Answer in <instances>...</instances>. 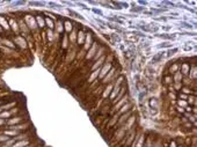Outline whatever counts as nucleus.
<instances>
[{"instance_id": "obj_49", "label": "nucleus", "mask_w": 197, "mask_h": 147, "mask_svg": "<svg viewBox=\"0 0 197 147\" xmlns=\"http://www.w3.org/2000/svg\"><path fill=\"white\" fill-rule=\"evenodd\" d=\"M165 147H167V145H165Z\"/></svg>"}, {"instance_id": "obj_48", "label": "nucleus", "mask_w": 197, "mask_h": 147, "mask_svg": "<svg viewBox=\"0 0 197 147\" xmlns=\"http://www.w3.org/2000/svg\"><path fill=\"white\" fill-rule=\"evenodd\" d=\"M178 147H183V145H180V146H178Z\"/></svg>"}, {"instance_id": "obj_27", "label": "nucleus", "mask_w": 197, "mask_h": 147, "mask_svg": "<svg viewBox=\"0 0 197 147\" xmlns=\"http://www.w3.org/2000/svg\"><path fill=\"white\" fill-rule=\"evenodd\" d=\"M173 46V44H170L169 42H164V43H161L160 45H158V48H167V49H170Z\"/></svg>"}, {"instance_id": "obj_9", "label": "nucleus", "mask_w": 197, "mask_h": 147, "mask_svg": "<svg viewBox=\"0 0 197 147\" xmlns=\"http://www.w3.org/2000/svg\"><path fill=\"white\" fill-rule=\"evenodd\" d=\"M132 8H131V12H134V13H143L144 12V7L142 6H136V3L132 2Z\"/></svg>"}, {"instance_id": "obj_38", "label": "nucleus", "mask_w": 197, "mask_h": 147, "mask_svg": "<svg viewBox=\"0 0 197 147\" xmlns=\"http://www.w3.org/2000/svg\"><path fill=\"white\" fill-rule=\"evenodd\" d=\"M10 111H8V112H4V114H1L0 117H10Z\"/></svg>"}, {"instance_id": "obj_12", "label": "nucleus", "mask_w": 197, "mask_h": 147, "mask_svg": "<svg viewBox=\"0 0 197 147\" xmlns=\"http://www.w3.org/2000/svg\"><path fill=\"white\" fill-rule=\"evenodd\" d=\"M111 89H112V85H108V86H107V88H106L104 90H103V94H102V99H106V97H107V96L109 95V94L111 93Z\"/></svg>"}, {"instance_id": "obj_50", "label": "nucleus", "mask_w": 197, "mask_h": 147, "mask_svg": "<svg viewBox=\"0 0 197 147\" xmlns=\"http://www.w3.org/2000/svg\"><path fill=\"white\" fill-rule=\"evenodd\" d=\"M144 147H145V146H144Z\"/></svg>"}, {"instance_id": "obj_29", "label": "nucleus", "mask_w": 197, "mask_h": 147, "mask_svg": "<svg viewBox=\"0 0 197 147\" xmlns=\"http://www.w3.org/2000/svg\"><path fill=\"white\" fill-rule=\"evenodd\" d=\"M92 12L94 14H98V15H100V16H103V12H102L101 9H98V8H93Z\"/></svg>"}, {"instance_id": "obj_30", "label": "nucleus", "mask_w": 197, "mask_h": 147, "mask_svg": "<svg viewBox=\"0 0 197 147\" xmlns=\"http://www.w3.org/2000/svg\"><path fill=\"white\" fill-rule=\"evenodd\" d=\"M111 38L114 39V41H116L117 43H120V42H121V37H120V36H118L117 34H114V35H111ZM111 38H110V39H111Z\"/></svg>"}, {"instance_id": "obj_46", "label": "nucleus", "mask_w": 197, "mask_h": 147, "mask_svg": "<svg viewBox=\"0 0 197 147\" xmlns=\"http://www.w3.org/2000/svg\"><path fill=\"white\" fill-rule=\"evenodd\" d=\"M178 96H180V97H182V99H187V95H184V94H178Z\"/></svg>"}, {"instance_id": "obj_31", "label": "nucleus", "mask_w": 197, "mask_h": 147, "mask_svg": "<svg viewBox=\"0 0 197 147\" xmlns=\"http://www.w3.org/2000/svg\"><path fill=\"white\" fill-rule=\"evenodd\" d=\"M103 50H104V49H103V48H102V49H100V51H98V53L95 54V57H94V60H96L98 58H100V57H101V54L103 53Z\"/></svg>"}, {"instance_id": "obj_6", "label": "nucleus", "mask_w": 197, "mask_h": 147, "mask_svg": "<svg viewBox=\"0 0 197 147\" xmlns=\"http://www.w3.org/2000/svg\"><path fill=\"white\" fill-rule=\"evenodd\" d=\"M170 83H173V77H172V74H167V75H164V78H162V85L169 86Z\"/></svg>"}, {"instance_id": "obj_37", "label": "nucleus", "mask_w": 197, "mask_h": 147, "mask_svg": "<svg viewBox=\"0 0 197 147\" xmlns=\"http://www.w3.org/2000/svg\"><path fill=\"white\" fill-rule=\"evenodd\" d=\"M96 21H98L100 24H102V26H107V24H108V23H106L104 21H102V20H100V19H96Z\"/></svg>"}, {"instance_id": "obj_34", "label": "nucleus", "mask_w": 197, "mask_h": 147, "mask_svg": "<svg viewBox=\"0 0 197 147\" xmlns=\"http://www.w3.org/2000/svg\"><path fill=\"white\" fill-rule=\"evenodd\" d=\"M57 28H58V31H59V32H63V31H64V27H63V23H62L60 21H59V22H58V27H57Z\"/></svg>"}, {"instance_id": "obj_16", "label": "nucleus", "mask_w": 197, "mask_h": 147, "mask_svg": "<svg viewBox=\"0 0 197 147\" xmlns=\"http://www.w3.org/2000/svg\"><path fill=\"white\" fill-rule=\"evenodd\" d=\"M98 43H96V42H94V43H93V48L90 49V51H89V53L87 54V58L88 57H92V56H94V52L96 51V50H98Z\"/></svg>"}, {"instance_id": "obj_19", "label": "nucleus", "mask_w": 197, "mask_h": 147, "mask_svg": "<svg viewBox=\"0 0 197 147\" xmlns=\"http://www.w3.org/2000/svg\"><path fill=\"white\" fill-rule=\"evenodd\" d=\"M107 27H109V28H111V29H114V30H116L117 32H124L123 29L120 28L117 24H114V23H108V24H107Z\"/></svg>"}, {"instance_id": "obj_45", "label": "nucleus", "mask_w": 197, "mask_h": 147, "mask_svg": "<svg viewBox=\"0 0 197 147\" xmlns=\"http://www.w3.org/2000/svg\"><path fill=\"white\" fill-rule=\"evenodd\" d=\"M183 50H186V51H190L191 46H184V48H183Z\"/></svg>"}, {"instance_id": "obj_2", "label": "nucleus", "mask_w": 197, "mask_h": 147, "mask_svg": "<svg viewBox=\"0 0 197 147\" xmlns=\"http://www.w3.org/2000/svg\"><path fill=\"white\" fill-rule=\"evenodd\" d=\"M110 68H111V64H110V63H108L107 65H104L102 68H100V73H98V81L101 80V79H103V77L106 75V73H108V71H110Z\"/></svg>"}, {"instance_id": "obj_32", "label": "nucleus", "mask_w": 197, "mask_h": 147, "mask_svg": "<svg viewBox=\"0 0 197 147\" xmlns=\"http://www.w3.org/2000/svg\"><path fill=\"white\" fill-rule=\"evenodd\" d=\"M4 133H6L7 136H18L16 131H4Z\"/></svg>"}, {"instance_id": "obj_20", "label": "nucleus", "mask_w": 197, "mask_h": 147, "mask_svg": "<svg viewBox=\"0 0 197 147\" xmlns=\"http://www.w3.org/2000/svg\"><path fill=\"white\" fill-rule=\"evenodd\" d=\"M29 146V140H24V141H19L16 143L15 145H13L12 147H28Z\"/></svg>"}, {"instance_id": "obj_8", "label": "nucleus", "mask_w": 197, "mask_h": 147, "mask_svg": "<svg viewBox=\"0 0 197 147\" xmlns=\"http://www.w3.org/2000/svg\"><path fill=\"white\" fill-rule=\"evenodd\" d=\"M36 20H37V22H38V27L41 29H44V27H45V22H44V17L42 15H38V16H36Z\"/></svg>"}, {"instance_id": "obj_33", "label": "nucleus", "mask_w": 197, "mask_h": 147, "mask_svg": "<svg viewBox=\"0 0 197 147\" xmlns=\"http://www.w3.org/2000/svg\"><path fill=\"white\" fill-rule=\"evenodd\" d=\"M46 32H48V38H49V41H52V37H54V36H52V30H51V29H48V30H46Z\"/></svg>"}, {"instance_id": "obj_21", "label": "nucleus", "mask_w": 197, "mask_h": 147, "mask_svg": "<svg viewBox=\"0 0 197 147\" xmlns=\"http://www.w3.org/2000/svg\"><path fill=\"white\" fill-rule=\"evenodd\" d=\"M67 12H68V14H70V15H72L73 17H76V19L84 20V16H81L79 13H76V12H74V10H72V9H67Z\"/></svg>"}, {"instance_id": "obj_1", "label": "nucleus", "mask_w": 197, "mask_h": 147, "mask_svg": "<svg viewBox=\"0 0 197 147\" xmlns=\"http://www.w3.org/2000/svg\"><path fill=\"white\" fill-rule=\"evenodd\" d=\"M190 64H188V63H183V64L180 65V73L182 74V77L184 75V77H188V74H189V72H190Z\"/></svg>"}, {"instance_id": "obj_5", "label": "nucleus", "mask_w": 197, "mask_h": 147, "mask_svg": "<svg viewBox=\"0 0 197 147\" xmlns=\"http://www.w3.org/2000/svg\"><path fill=\"white\" fill-rule=\"evenodd\" d=\"M165 53L166 52H158V53H156L152 57L151 63H152V64H158V63H160V61L164 59V57H165Z\"/></svg>"}, {"instance_id": "obj_25", "label": "nucleus", "mask_w": 197, "mask_h": 147, "mask_svg": "<svg viewBox=\"0 0 197 147\" xmlns=\"http://www.w3.org/2000/svg\"><path fill=\"white\" fill-rule=\"evenodd\" d=\"M180 27H182V28H186V29H191L194 26H191L189 22H186V21H181V23H180Z\"/></svg>"}, {"instance_id": "obj_35", "label": "nucleus", "mask_w": 197, "mask_h": 147, "mask_svg": "<svg viewBox=\"0 0 197 147\" xmlns=\"http://www.w3.org/2000/svg\"><path fill=\"white\" fill-rule=\"evenodd\" d=\"M30 5H32V6H43L44 3H43V2H36V1H34V2H30Z\"/></svg>"}, {"instance_id": "obj_43", "label": "nucleus", "mask_w": 197, "mask_h": 147, "mask_svg": "<svg viewBox=\"0 0 197 147\" xmlns=\"http://www.w3.org/2000/svg\"><path fill=\"white\" fill-rule=\"evenodd\" d=\"M186 111H187V114L188 112H191L192 111V107H187V108H186Z\"/></svg>"}, {"instance_id": "obj_14", "label": "nucleus", "mask_w": 197, "mask_h": 147, "mask_svg": "<svg viewBox=\"0 0 197 147\" xmlns=\"http://www.w3.org/2000/svg\"><path fill=\"white\" fill-rule=\"evenodd\" d=\"M178 70H180V63H173V66H170V68H169L172 74L178 72Z\"/></svg>"}, {"instance_id": "obj_36", "label": "nucleus", "mask_w": 197, "mask_h": 147, "mask_svg": "<svg viewBox=\"0 0 197 147\" xmlns=\"http://www.w3.org/2000/svg\"><path fill=\"white\" fill-rule=\"evenodd\" d=\"M134 35H137V36H140V37H143V36H144V37H145V35H144L143 32H140V31H134Z\"/></svg>"}, {"instance_id": "obj_22", "label": "nucleus", "mask_w": 197, "mask_h": 147, "mask_svg": "<svg viewBox=\"0 0 197 147\" xmlns=\"http://www.w3.org/2000/svg\"><path fill=\"white\" fill-rule=\"evenodd\" d=\"M2 42H4V44L6 45V48H15V44H13L10 38H5Z\"/></svg>"}, {"instance_id": "obj_13", "label": "nucleus", "mask_w": 197, "mask_h": 147, "mask_svg": "<svg viewBox=\"0 0 197 147\" xmlns=\"http://www.w3.org/2000/svg\"><path fill=\"white\" fill-rule=\"evenodd\" d=\"M44 22H45V24H48V27H49V29H52L54 28V21L50 19V17H48V16H45L44 17Z\"/></svg>"}, {"instance_id": "obj_3", "label": "nucleus", "mask_w": 197, "mask_h": 147, "mask_svg": "<svg viewBox=\"0 0 197 147\" xmlns=\"http://www.w3.org/2000/svg\"><path fill=\"white\" fill-rule=\"evenodd\" d=\"M142 29H143L144 31H146V32H154V34H158V31H159V27L156 26V24L144 26V27H142Z\"/></svg>"}, {"instance_id": "obj_11", "label": "nucleus", "mask_w": 197, "mask_h": 147, "mask_svg": "<svg viewBox=\"0 0 197 147\" xmlns=\"http://www.w3.org/2000/svg\"><path fill=\"white\" fill-rule=\"evenodd\" d=\"M84 39H85V32H84V30H80V31L78 32V44L82 45Z\"/></svg>"}, {"instance_id": "obj_39", "label": "nucleus", "mask_w": 197, "mask_h": 147, "mask_svg": "<svg viewBox=\"0 0 197 147\" xmlns=\"http://www.w3.org/2000/svg\"><path fill=\"white\" fill-rule=\"evenodd\" d=\"M154 20H156V21H167V17H154Z\"/></svg>"}, {"instance_id": "obj_41", "label": "nucleus", "mask_w": 197, "mask_h": 147, "mask_svg": "<svg viewBox=\"0 0 197 147\" xmlns=\"http://www.w3.org/2000/svg\"><path fill=\"white\" fill-rule=\"evenodd\" d=\"M178 106H186V104H187V102H186V101H180V100H178Z\"/></svg>"}, {"instance_id": "obj_10", "label": "nucleus", "mask_w": 197, "mask_h": 147, "mask_svg": "<svg viewBox=\"0 0 197 147\" xmlns=\"http://www.w3.org/2000/svg\"><path fill=\"white\" fill-rule=\"evenodd\" d=\"M0 24H1V27H2V28L5 29V30H7V31L10 30V26H8V22L6 21V19H5V17H1V16H0Z\"/></svg>"}, {"instance_id": "obj_18", "label": "nucleus", "mask_w": 197, "mask_h": 147, "mask_svg": "<svg viewBox=\"0 0 197 147\" xmlns=\"http://www.w3.org/2000/svg\"><path fill=\"white\" fill-rule=\"evenodd\" d=\"M109 21H111V22H115V23H118V24H124V21L121 19V17H117V16H114V17H108Z\"/></svg>"}, {"instance_id": "obj_17", "label": "nucleus", "mask_w": 197, "mask_h": 147, "mask_svg": "<svg viewBox=\"0 0 197 147\" xmlns=\"http://www.w3.org/2000/svg\"><path fill=\"white\" fill-rule=\"evenodd\" d=\"M93 43H94V42H93L92 35H88V36H87V39H86V44H85V50H88Z\"/></svg>"}, {"instance_id": "obj_26", "label": "nucleus", "mask_w": 197, "mask_h": 147, "mask_svg": "<svg viewBox=\"0 0 197 147\" xmlns=\"http://www.w3.org/2000/svg\"><path fill=\"white\" fill-rule=\"evenodd\" d=\"M176 52H178V48H173V49H169V50L166 52V53H167V56H168V57H170V56H174Z\"/></svg>"}, {"instance_id": "obj_4", "label": "nucleus", "mask_w": 197, "mask_h": 147, "mask_svg": "<svg viewBox=\"0 0 197 147\" xmlns=\"http://www.w3.org/2000/svg\"><path fill=\"white\" fill-rule=\"evenodd\" d=\"M156 37H159V38H162V39H167V41H174V39L176 38V34H173V35L167 34V32H165V34H156Z\"/></svg>"}, {"instance_id": "obj_15", "label": "nucleus", "mask_w": 197, "mask_h": 147, "mask_svg": "<svg viewBox=\"0 0 197 147\" xmlns=\"http://www.w3.org/2000/svg\"><path fill=\"white\" fill-rule=\"evenodd\" d=\"M118 117L120 116L117 115V114H114L112 115V117H111V119H110V122H109V128H112L116 123H117V121H118Z\"/></svg>"}, {"instance_id": "obj_24", "label": "nucleus", "mask_w": 197, "mask_h": 147, "mask_svg": "<svg viewBox=\"0 0 197 147\" xmlns=\"http://www.w3.org/2000/svg\"><path fill=\"white\" fill-rule=\"evenodd\" d=\"M63 26H65V29H66L67 32H70L72 30V22L71 21H65V23H64Z\"/></svg>"}, {"instance_id": "obj_28", "label": "nucleus", "mask_w": 197, "mask_h": 147, "mask_svg": "<svg viewBox=\"0 0 197 147\" xmlns=\"http://www.w3.org/2000/svg\"><path fill=\"white\" fill-rule=\"evenodd\" d=\"M165 8H151V13H162V12H165Z\"/></svg>"}, {"instance_id": "obj_7", "label": "nucleus", "mask_w": 197, "mask_h": 147, "mask_svg": "<svg viewBox=\"0 0 197 147\" xmlns=\"http://www.w3.org/2000/svg\"><path fill=\"white\" fill-rule=\"evenodd\" d=\"M10 26H12V29L14 30V34H15V35H18V32H19V29L20 28H19V24H18V22H16V20L10 17Z\"/></svg>"}, {"instance_id": "obj_23", "label": "nucleus", "mask_w": 197, "mask_h": 147, "mask_svg": "<svg viewBox=\"0 0 197 147\" xmlns=\"http://www.w3.org/2000/svg\"><path fill=\"white\" fill-rule=\"evenodd\" d=\"M150 107L153 108V109L158 108V100H156V99H151V100H150Z\"/></svg>"}, {"instance_id": "obj_47", "label": "nucleus", "mask_w": 197, "mask_h": 147, "mask_svg": "<svg viewBox=\"0 0 197 147\" xmlns=\"http://www.w3.org/2000/svg\"><path fill=\"white\" fill-rule=\"evenodd\" d=\"M139 3H140V5H144V6H145V5H147V1H139Z\"/></svg>"}, {"instance_id": "obj_44", "label": "nucleus", "mask_w": 197, "mask_h": 147, "mask_svg": "<svg viewBox=\"0 0 197 147\" xmlns=\"http://www.w3.org/2000/svg\"><path fill=\"white\" fill-rule=\"evenodd\" d=\"M169 147H176V143H175V141L173 140L172 143H170V145H169Z\"/></svg>"}, {"instance_id": "obj_42", "label": "nucleus", "mask_w": 197, "mask_h": 147, "mask_svg": "<svg viewBox=\"0 0 197 147\" xmlns=\"http://www.w3.org/2000/svg\"><path fill=\"white\" fill-rule=\"evenodd\" d=\"M78 5H79V6H81V7H82L84 9H88V7H87L86 5H84L82 2H78Z\"/></svg>"}, {"instance_id": "obj_40", "label": "nucleus", "mask_w": 197, "mask_h": 147, "mask_svg": "<svg viewBox=\"0 0 197 147\" xmlns=\"http://www.w3.org/2000/svg\"><path fill=\"white\" fill-rule=\"evenodd\" d=\"M162 29H164L165 31H169V30L172 29V27H170V26H165V27H162Z\"/></svg>"}]
</instances>
